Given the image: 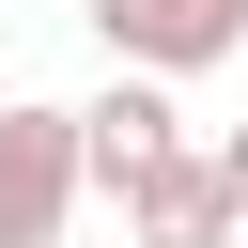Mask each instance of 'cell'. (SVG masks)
I'll return each instance as SVG.
<instances>
[{"instance_id": "obj_5", "label": "cell", "mask_w": 248, "mask_h": 248, "mask_svg": "<svg viewBox=\"0 0 248 248\" xmlns=\"http://www.w3.org/2000/svg\"><path fill=\"white\" fill-rule=\"evenodd\" d=\"M202 155H217V186H232V202H248V124H232V140H202Z\"/></svg>"}, {"instance_id": "obj_1", "label": "cell", "mask_w": 248, "mask_h": 248, "mask_svg": "<svg viewBox=\"0 0 248 248\" xmlns=\"http://www.w3.org/2000/svg\"><path fill=\"white\" fill-rule=\"evenodd\" d=\"M78 186H93V155H78V108H0V248H62V217H78Z\"/></svg>"}, {"instance_id": "obj_4", "label": "cell", "mask_w": 248, "mask_h": 248, "mask_svg": "<svg viewBox=\"0 0 248 248\" xmlns=\"http://www.w3.org/2000/svg\"><path fill=\"white\" fill-rule=\"evenodd\" d=\"M78 155H93V186L124 202L140 170H170L186 155V108H170V78H108L93 108H78Z\"/></svg>"}, {"instance_id": "obj_2", "label": "cell", "mask_w": 248, "mask_h": 248, "mask_svg": "<svg viewBox=\"0 0 248 248\" xmlns=\"http://www.w3.org/2000/svg\"><path fill=\"white\" fill-rule=\"evenodd\" d=\"M108 62L124 78H202V62H248V0H93Z\"/></svg>"}, {"instance_id": "obj_3", "label": "cell", "mask_w": 248, "mask_h": 248, "mask_svg": "<svg viewBox=\"0 0 248 248\" xmlns=\"http://www.w3.org/2000/svg\"><path fill=\"white\" fill-rule=\"evenodd\" d=\"M124 248H248V202L217 186V155L186 140L170 170H140L124 186Z\"/></svg>"}]
</instances>
